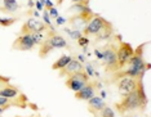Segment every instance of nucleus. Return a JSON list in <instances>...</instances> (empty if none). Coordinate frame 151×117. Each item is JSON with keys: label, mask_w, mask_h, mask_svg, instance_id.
<instances>
[{"label": "nucleus", "mask_w": 151, "mask_h": 117, "mask_svg": "<svg viewBox=\"0 0 151 117\" xmlns=\"http://www.w3.org/2000/svg\"><path fill=\"white\" fill-rule=\"evenodd\" d=\"M145 46H146V44H141L137 49H134V53L130 57L128 63H127L122 70L112 73V80L116 81L118 78L124 77V76L134 77V78L143 77L145 72L150 68V64L146 63V61L143 59V48Z\"/></svg>", "instance_id": "1"}, {"label": "nucleus", "mask_w": 151, "mask_h": 117, "mask_svg": "<svg viewBox=\"0 0 151 117\" xmlns=\"http://www.w3.org/2000/svg\"><path fill=\"white\" fill-rule=\"evenodd\" d=\"M96 54H97V57L99 59H102V64L105 66L106 72H109V73H115V72L119 71L115 44H107V45L104 48L102 53L96 50Z\"/></svg>", "instance_id": "2"}, {"label": "nucleus", "mask_w": 151, "mask_h": 117, "mask_svg": "<svg viewBox=\"0 0 151 117\" xmlns=\"http://www.w3.org/2000/svg\"><path fill=\"white\" fill-rule=\"evenodd\" d=\"M115 108L120 115H125L128 112H133L136 109H141V102L138 98V94H137V89L134 91H132L130 94L123 97L122 102L116 103Z\"/></svg>", "instance_id": "3"}, {"label": "nucleus", "mask_w": 151, "mask_h": 117, "mask_svg": "<svg viewBox=\"0 0 151 117\" xmlns=\"http://www.w3.org/2000/svg\"><path fill=\"white\" fill-rule=\"evenodd\" d=\"M110 25V22L107 19H105L104 17H101L99 14H96L93 16V18L88 22V25L85 26V29L81 31L84 36H97L105 27H107Z\"/></svg>", "instance_id": "4"}, {"label": "nucleus", "mask_w": 151, "mask_h": 117, "mask_svg": "<svg viewBox=\"0 0 151 117\" xmlns=\"http://www.w3.org/2000/svg\"><path fill=\"white\" fill-rule=\"evenodd\" d=\"M88 82H89V76H88L87 72L83 70V71L75 72V73L67 76L65 84H66V86L70 89V90H73L74 93H76V91L80 90L81 88H84Z\"/></svg>", "instance_id": "5"}, {"label": "nucleus", "mask_w": 151, "mask_h": 117, "mask_svg": "<svg viewBox=\"0 0 151 117\" xmlns=\"http://www.w3.org/2000/svg\"><path fill=\"white\" fill-rule=\"evenodd\" d=\"M94 13L91 8L87 9L85 12H81V13H76L68 19V23L70 26L73 27V30H78V31H83L85 29V26L88 25V22L93 18Z\"/></svg>", "instance_id": "6"}, {"label": "nucleus", "mask_w": 151, "mask_h": 117, "mask_svg": "<svg viewBox=\"0 0 151 117\" xmlns=\"http://www.w3.org/2000/svg\"><path fill=\"white\" fill-rule=\"evenodd\" d=\"M134 53V49L130 45L129 43L125 41H120L119 46L116 48V57H118V66L119 70H122L123 67L128 63V61L130 59V57Z\"/></svg>", "instance_id": "7"}, {"label": "nucleus", "mask_w": 151, "mask_h": 117, "mask_svg": "<svg viewBox=\"0 0 151 117\" xmlns=\"http://www.w3.org/2000/svg\"><path fill=\"white\" fill-rule=\"evenodd\" d=\"M48 30H49V27L43 21L36 19V18H29L21 27L19 35H31L34 32H44V31H48Z\"/></svg>", "instance_id": "8"}, {"label": "nucleus", "mask_w": 151, "mask_h": 117, "mask_svg": "<svg viewBox=\"0 0 151 117\" xmlns=\"http://www.w3.org/2000/svg\"><path fill=\"white\" fill-rule=\"evenodd\" d=\"M137 82H138V78L129 77V76L118 78L116 80V86H118L119 94L122 97H125V95L130 94L132 91H134L137 89Z\"/></svg>", "instance_id": "9"}, {"label": "nucleus", "mask_w": 151, "mask_h": 117, "mask_svg": "<svg viewBox=\"0 0 151 117\" xmlns=\"http://www.w3.org/2000/svg\"><path fill=\"white\" fill-rule=\"evenodd\" d=\"M45 43L48 45H50V48H52L53 50L67 46L66 39H65L62 35H60L56 30H48V34L45 36Z\"/></svg>", "instance_id": "10"}, {"label": "nucleus", "mask_w": 151, "mask_h": 117, "mask_svg": "<svg viewBox=\"0 0 151 117\" xmlns=\"http://www.w3.org/2000/svg\"><path fill=\"white\" fill-rule=\"evenodd\" d=\"M35 44L32 41L31 35H19L14 40V43L12 44V49L13 50H18V51H27V50H32Z\"/></svg>", "instance_id": "11"}, {"label": "nucleus", "mask_w": 151, "mask_h": 117, "mask_svg": "<svg viewBox=\"0 0 151 117\" xmlns=\"http://www.w3.org/2000/svg\"><path fill=\"white\" fill-rule=\"evenodd\" d=\"M96 91H97V88H96L94 82H88L84 88H81L79 91L75 93V98L78 101H88L92 97H94Z\"/></svg>", "instance_id": "12"}, {"label": "nucleus", "mask_w": 151, "mask_h": 117, "mask_svg": "<svg viewBox=\"0 0 151 117\" xmlns=\"http://www.w3.org/2000/svg\"><path fill=\"white\" fill-rule=\"evenodd\" d=\"M83 70H84V67H83V64H81V62L73 58V59L68 62L62 70H60V76L61 77H67V76H70V75L75 73V72L83 71Z\"/></svg>", "instance_id": "13"}, {"label": "nucleus", "mask_w": 151, "mask_h": 117, "mask_svg": "<svg viewBox=\"0 0 151 117\" xmlns=\"http://www.w3.org/2000/svg\"><path fill=\"white\" fill-rule=\"evenodd\" d=\"M87 102H88L89 111L93 113L94 116H97L98 113L102 111V108L106 106L104 98H102V97H97V95H94V97H92L91 99H88Z\"/></svg>", "instance_id": "14"}, {"label": "nucleus", "mask_w": 151, "mask_h": 117, "mask_svg": "<svg viewBox=\"0 0 151 117\" xmlns=\"http://www.w3.org/2000/svg\"><path fill=\"white\" fill-rule=\"evenodd\" d=\"M21 94V90H19L17 86L11 84H4L0 86V97H5L8 99H14L18 95Z\"/></svg>", "instance_id": "15"}, {"label": "nucleus", "mask_w": 151, "mask_h": 117, "mask_svg": "<svg viewBox=\"0 0 151 117\" xmlns=\"http://www.w3.org/2000/svg\"><path fill=\"white\" fill-rule=\"evenodd\" d=\"M71 59H73V57H71V56L63 54V56H61V57L58 58V59L52 64V70H54V71H57V70H62V68L66 66V64H67Z\"/></svg>", "instance_id": "16"}, {"label": "nucleus", "mask_w": 151, "mask_h": 117, "mask_svg": "<svg viewBox=\"0 0 151 117\" xmlns=\"http://www.w3.org/2000/svg\"><path fill=\"white\" fill-rule=\"evenodd\" d=\"M3 8L5 13H14L19 9V4L16 0H3Z\"/></svg>", "instance_id": "17"}, {"label": "nucleus", "mask_w": 151, "mask_h": 117, "mask_svg": "<svg viewBox=\"0 0 151 117\" xmlns=\"http://www.w3.org/2000/svg\"><path fill=\"white\" fill-rule=\"evenodd\" d=\"M18 21L17 17H11V18H5V17H0V26L3 27H9Z\"/></svg>", "instance_id": "18"}, {"label": "nucleus", "mask_w": 151, "mask_h": 117, "mask_svg": "<svg viewBox=\"0 0 151 117\" xmlns=\"http://www.w3.org/2000/svg\"><path fill=\"white\" fill-rule=\"evenodd\" d=\"M31 37H32V41L35 45H40V44L45 40V36H44L43 32H34V34H31Z\"/></svg>", "instance_id": "19"}, {"label": "nucleus", "mask_w": 151, "mask_h": 117, "mask_svg": "<svg viewBox=\"0 0 151 117\" xmlns=\"http://www.w3.org/2000/svg\"><path fill=\"white\" fill-rule=\"evenodd\" d=\"M99 115H101V117H115V112L111 107L105 106V107L102 108V111L99 112Z\"/></svg>", "instance_id": "20"}, {"label": "nucleus", "mask_w": 151, "mask_h": 117, "mask_svg": "<svg viewBox=\"0 0 151 117\" xmlns=\"http://www.w3.org/2000/svg\"><path fill=\"white\" fill-rule=\"evenodd\" d=\"M65 31L70 35L71 37H73L74 40H78L80 36H83V32L81 31H78V30H68V29H65Z\"/></svg>", "instance_id": "21"}, {"label": "nucleus", "mask_w": 151, "mask_h": 117, "mask_svg": "<svg viewBox=\"0 0 151 117\" xmlns=\"http://www.w3.org/2000/svg\"><path fill=\"white\" fill-rule=\"evenodd\" d=\"M78 43H79V45H81V46H85V45H87V44L89 43V39H88V37L87 36H80V37H79V39H78Z\"/></svg>", "instance_id": "22"}, {"label": "nucleus", "mask_w": 151, "mask_h": 117, "mask_svg": "<svg viewBox=\"0 0 151 117\" xmlns=\"http://www.w3.org/2000/svg\"><path fill=\"white\" fill-rule=\"evenodd\" d=\"M48 13H49V17H53V18H57L58 17V13H57V9L54 8H50V9H48Z\"/></svg>", "instance_id": "23"}, {"label": "nucleus", "mask_w": 151, "mask_h": 117, "mask_svg": "<svg viewBox=\"0 0 151 117\" xmlns=\"http://www.w3.org/2000/svg\"><path fill=\"white\" fill-rule=\"evenodd\" d=\"M9 81H11V78H9V77L0 75V86H1V85H4V84H9Z\"/></svg>", "instance_id": "24"}, {"label": "nucleus", "mask_w": 151, "mask_h": 117, "mask_svg": "<svg viewBox=\"0 0 151 117\" xmlns=\"http://www.w3.org/2000/svg\"><path fill=\"white\" fill-rule=\"evenodd\" d=\"M89 1H91V0H73V4H75V3H81V4H88Z\"/></svg>", "instance_id": "25"}, {"label": "nucleus", "mask_w": 151, "mask_h": 117, "mask_svg": "<svg viewBox=\"0 0 151 117\" xmlns=\"http://www.w3.org/2000/svg\"><path fill=\"white\" fill-rule=\"evenodd\" d=\"M56 21H57V23H58V25H63V23L66 22V19H62V18H61V17H57Z\"/></svg>", "instance_id": "26"}, {"label": "nucleus", "mask_w": 151, "mask_h": 117, "mask_svg": "<svg viewBox=\"0 0 151 117\" xmlns=\"http://www.w3.org/2000/svg\"><path fill=\"white\" fill-rule=\"evenodd\" d=\"M35 6H36V9H37V10H42V9H43V3L36 1V3H35Z\"/></svg>", "instance_id": "27"}, {"label": "nucleus", "mask_w": 151, "mask_h": 117, "mask_svg": "<svg viewBox=\"0 0 151 117\" xmlns=\"http://www.w3.org/2000/svg\"><path fill=\"white\" fill-rule=\"evenodd\" d=\"M8 108H11V107H9V106H4V107H0V115H1V113L4 112L5 109H8Z\"/></svg>", "instance_id": "28"}, {"label": "nucleus", "mask_w": 151, "mask_h": 117, "mask_svg": "<svg viewBox=\"0 0 151 117\" xmlns=\"http://www.w3.org/2000/svg\"><path fill=\"white\" fill-rule=\"evenodd\" d=\"M16 117H22V116H16Z\"/></svg>", "instance_id": "29"}, {"label": "nucleus", "mask_w": 151, "mask_h": 117, "mask_svg": "<svg viewBox=\"0 0 151 117\" xmlns=\"http://www.w3.org/2000/svg\"><path fill=\"white\" fill-rule=\"evenodd\" d=\"M60 3H62V0H60Z\"/></svg>", "instance_id": "30"}]
</instances>
